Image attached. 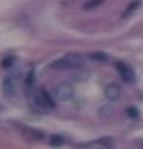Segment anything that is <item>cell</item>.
<instances>
[{"mask_svg":"<svg viewBox=\"0 0 143 149\" xmlns=\"http://www.w3.org/2000/svg\"><path fill=\"white\" fill-rule=\"evenodd\" d=\"M126 113H128V116H131V118H137L138 116V109L134 107V106H131V107L126 109Z\"/></svg>","mask_w":143,"mask_h":149,"instance_id":"7c38bea8","label":"cell"},{"mask_svg":"<svg viewBox=\"0 0 143 149\" xmlns=\"http://www.w3.org/2000/svg\"><path fill=\"white\" fill-rule=\"evenodd\" d=\"M33 82H34V73H33V72H30L28 74H27V78H25V84L30 87Z\"/></svg>","mask_w":143,"mask_h":149,"instance_id":"5bb4252c","label":"cell"},{"mask_svg":"<svg viewBox=\"0 0 143 149\" xmlns=\"http://www.w3.org/2000/svg\"><path fill=\"white\" fill-rule=\"evenodd\" d=\"M54 93H56L58 100L68 101L73 98V95H75V87H73L70 82H61L59 86H56V88H54Z\"/></svg>","mask_w":143,"mask_h":149,"instance_id":"3957f363","label":"cell"},{"mask_svg":"<svg viewBox=\"0 0 143 149\" xmlns=\"http://www.w3.org/2000/svg\"><path fill=\"white\" fill-rule=\"evenodd\" d=\"M34 102L40 107H44V109H47V107H50V109H53L54 107V101L50 98V95L45 90H39L36 92L34 95Z\"/></svg>","mask_w":143,"mask_h":149,"instance_id":"5b68a950","label":"cell"},{"mask_svg":"<svg viewBox=\"0 0 143 149\" xmlns=\"http://www.w3.org/2000/svg\"><path fill=\"white\" fill-rule=\"evenodd\" d=\"M17 76H8L2 82V93L5 98H14L17 95Z\"/></svg>","mask_w":143,"mask_h":149,"instance_id":"7a4b0ae2","label":"cell"},{"mask_svg":"<svg viewBox=\"0 0 143 149\" xmlns=\"http://www.w3.org/2000/svg\"><path fill=\"white\" fill-rule=\"evenodd\" d=\"M140 5H142V2H140V0H132V2H131V3H129L128 6H126V9H124V13H123V16H121V17H123V19H128V17H131L132 14L135 13L138 8H140Z\"/></svg>","mask_w":143,"mask_h":149,"instance_id":"52a82bcc","label":"cell"},{"mask_svg":"<svg viewBox=\"0 0 143 149\" xmlns=\"http://www.w3.org/2000/svg\"><path fill=\"white\" fill-rule=\"evenodd\" d=\"M82 65H84V56L70 53V54H66L61 59L52 62L50 67L54 70H76V68H81Z\"/></svg>","mask_w":143,"mask_h":149,"instance_id":"6da1fadb","label":"cell"},{"mask_svg":"<svg viewBox=\"0 0 143 149\" xmlns=\"http://www.w3.org/2000/svg\"><path fill=\"white\" fill-rule=\"evenodd\" d=\"M13 62H14V58H5L2 61V67L3 68H10L13 65Z\"/></svg>","mask_w":143,"mask_h":149,"instance_id":"4fadbf2b","label":"cell"},{"mask_svg":"<svg viewBox=\"0 0 143 149\" xmlns=\"http://www.w3.org/2000/svg\"><path fill=\"white\" fill-rule=\"evenodd\" d=\"M115 67H117L120 76L124 82H134V79H135V74H134V70L129 67L128 64L124 62H115Z\"/></svg>","mask_w":143,"mask_h":149,"instance_id":"277c9868","label":"cell"},{"mask_svg":"<svg viewBox=\"0 0 143 149\" xmlns=\"http://www.w3.org/2000/svg\"><path fill=\"white\" fill-rule=\"evenodd\" d=\"M50 144H52V146H62V144H64V138L59 137V135H53V137L50 138Z\"/></svg>","mask_w":143,"mask_h":149,"instance_id":"30bf717a","label":"cell"},{"mask_svg":"<svg viewBox=\"0 0 143 149\" xmlns=\"http://www.w3.org/2000/svg\"><path fill=\"white\" fill-rule=\"evenodd\" d=\"M98 115H100V118H103V120L112 118V115H114V109H112L110 106H103V107H100Z\"/></svg>","mask_w":143,"mask_h":149,"instance_id":"9c48e42d","label":"cell"},{"mask_svg":"<svg viewBox=\"0 0 143 149\" xmlns=\"http://www.w3.org/2000/svg\"><path fill=\"white\" fill-rule=\"evenodd\" d=\"M89 59L95 61V62H106L109 59V56L106 53H103V51H93V53L89 54Z\"/></svg>","mask_w":143,"mask_h":149,"instance_id":"ba28073f","label":"cell"},{"mask_svg":"<svg viewBox=\"0 0 143 149\" xmlns=\"http://www.w3.org/2000/svg\"><path fill=\"white\" fill-rule=\"evenodd\" d=\"M101 3H104V0H90V2L84 3V9H92L95 6H100Z\"/></svg>","mask_w":143,"mask_h":149,"instance_id":"8fae6325","label":"cell"},{"mask_svg":"<svg viewBox=\"0 0 143 149\" xmlns=\"http://www.w3.org/2000/svg\"><path fill=\"white\" fill-rule=\"evenodd\" d=\"M104 95L109 101H117L118 98L121 96V87H120L118 84H115V82H110L104 88Z\"/></svg>","mask_w":143,"mask_h":149,"instance_id":"8992f818","label":"cell"}]
</instances>
